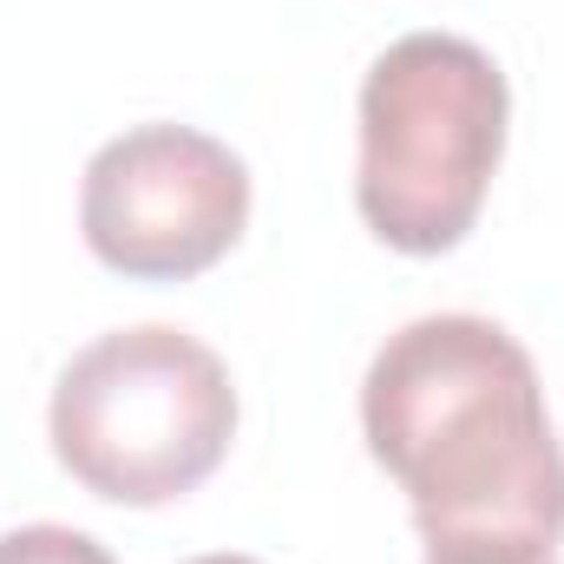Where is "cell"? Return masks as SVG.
Masks as SVG:
<instances>
[{
	"label": "cell",
	"mask_w": 564,
	"mask_h": 564,
	"mask_svg": "<svg viewBox=\"0 0 564 564\" xmlns=\"http://www.w3.org/2000/svg\"><path fill=\"white\" fill-rule=\"evenodd\" d=\"M361 440L408 492L426 564H552L564 446L539 361L492 315L394 328L361 381Z\"/></svg>",
	"instance_id": "obj_1"
},
{
	"label": "cell",
	"mask_w": 564,
	"mask_h": 564,
	"mask_svg": "<svg viewBox=\"0 0 564 564\" xmlns=\"http://www.w3.org/2000/svg\"><path fill=\"white\" fill-rule=\"evenodd\" d=\"M512 93L486 46L459 33L394 40L355 106V210L401 257H446L486 210L506 158Z\"/></svg>",
	"instance_id": "obj_2"
},
{
	"label": "cell",
	"mask_w": 564,
	"mask_h": 564,
	"mask_svg": "<svg viewBox=\"0 0 564 564\" xmlns=\"http://www.w3.org/2000/svg\"><path fill=\"white\" fill-rule=\"evenodd\" d=\"M46 433L93 499L144 512L197 492L224 466L237 440V388L217 348L171 322H139L99 335L59 368Z\"/></svg>",
	"instance_id": "obj_3"
},
{
	"label": "cell",
	"mask_w": 564,
	"mask_h": 564,
	"mask_svg": "<svg viewBox=\"0 0 564 564\" xmlns=\"http://www.w3.org/2000/svg\"><path fill=\"white\" fill-rule=\"evenodd\" d=\"M250 224V164L197 126H132L106 139L79 184L86 250L132 282L204 276Z\"/></svg>",
	"instance_id": "obj_4"
},
{
	"label": "cell",
	"mask_w": 564,
	"mask_h": 564,
	"mask_svg": "<svg viewBox=\"0 0 564 564\" xmlns=\"http://www.w3.org/2000/svg\"><path fill=\"white\" fill-rule=\"evenodd\" d=\"M0 564H119L93 532L73 525H20L0 532Z\"/></svg>",
	"instance_id": "obj_5"
},
{
	"label": "cell",
	"mask_w": 564,
	"mask_h": 564,
	"mask_svg": "<svg viewBox=\"0 0 564 564\" xmlns=\"http://www.w3.org/2000/svg\"><path fill=\"white\" fill-rule=\"evenodd\" d=\"M184 564H263V558H243V552H204V558H184Z\"/></svg>",
	"instance_id": "obj_6"
},
{
	"label": "cell",
	"mask_w": 564,
	"mask_h": 564,
	"mask_svg": "<svg viewBox=\"0 0 564 564\" xmlns=\"http://www.w3.org/2000/svg\"><path fill=\"white\" fill-rule=\"evenodd\" d=\"M552 564H558V558H552Z\"/></svg>",
	"instance_id": "obj_7"
}]
</instances>
